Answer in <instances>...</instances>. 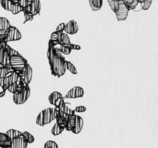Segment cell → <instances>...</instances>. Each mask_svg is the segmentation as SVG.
<instances>
[{
  "label": "cell",
  "instance_id": "obj_1",
  "mask_svg": "<svg viewBox=\"0 0 158 148\" xmlns=\"http://www.w3.org/2000/svg\"><path fill=\"white\" fill-rule=\"evenodd\" d=\"M62 52L53 45L49 42V47L47 51V58L50 66L52 75L56 77H61L66 72V60L61 55Z\"/></svg>",
  "mask_w": 158,
  "mask_h": 148
},
{
  "label": "cell",
  "instance_id": "obj_2",
  "mask_svg": "<svg viewBox=\"0 0 158 148\" xmlns=\"http://www.w3.org/2000/svg\"><path fill=\"white\" fill-rule=\"evenodd\" d=\"M59 113V109L56 107L55 108H46L40 113L36 118V123L40 126H43L55 120L57 114Z\"/></svg>",
  "mask_w": 158,
  "mask_h": 148
},
{
  "label": "cell",
  "instance_id": "obj_3",
  "mask_svg": "<svg viewBox=\"0 0 158 148\" xmlns=\"http://www.w3.org/2000/svg\"><path fill=\"white\" fill-rule=\"evenodd\" d=\"M9 63H10L12 71H14V72H17L19 75H20L23 69H24L28 63L27 60L24 57L19 54V55L12 56L9 57Z\"/></svg>",
  "mask_w": 158,
  "mask_h": 148
},
{
  "label": "cell",
  "instance_id": "obj_4",
  "mask_svg": "<svg viewBox=\"0 0 158 148\" xmlns=\"http://www.w3.org/2000/svg\"><path fill=\"white\" fill-rule=\"evenodd\" d=\"M29 96H30V88L28 85L23 92H19V93H13L14 103L17 105L23 104L27 101Z\"/></svg>",
  "mask_w": 158,
  "mask_h": 148
},
{
  "label": "cell",
  "instance_id": "obj_5",
  "mask_svg": "<svg viewBox=\"0 0 158 148\" xmlns=\"http://www.w3.org/2000/svg\"><path fill=\"white\" fill-rule=\"evenodd\" d=\"M51 40H53V41H56L59 43V45H68L70 43V40H69V36H68L66 32H53L51 34L50 37Z\"/></svg>",
  "mask_w": 158,
  "mask_h": 148
},
{
  "label": "cell",
  "instance_id": "obj_6",
  "mask_svg": "<svg viewBox=\"0 0 158 148\" xmlns=\"http://www.w3.org/2000/svg\"><path fill=\"white\" fill-rule=\"evenodd\" d=\"M129 8L126 3L123 2V1H119L118 9L117 12H115L116 17H117L118 21H124L127 18L128 13H129Z\"/></svg>",
  "mask_w": 158,
  "mask_h": 148
},
{
  "label": "cell",
  "instance_id": "obj_7",
  "mask_svg": "<svg viewBox=\"0 0 158 148\" xmlns=\"http://www.w3.org/2000/svg\"><path fill=\"white\" fill-rule=\"evenodd\" d=\"M22 34L16 27L11 26L9 29L6 31V37L5 42L9 41H17L21 39Z\"/></svg>",
  "mask_w": 158,
  "mask_h": 148
},
{
  "label": "cell",
  "instance_id": "obj_8",
  "mask_svg": "<svg viewBox=\"0 0 158 148\" xmlns=\"http://www.w3.org/2000/svg\"><path fill=\"white\" fill-rule=\"evenodd\" d=\"M83 95H84V90H83V88L80 87V86H75V87L72 88V89L66 94L64 98H80V97H83Z\"/></svg>",
  "mask_w": 158,
  "mask_h": 148
},
{
  "label": "cell",
  "instance_id": "obj_9",
  "mask_svg": "<svg viewBox=\"0 0 158 148\" xmlns=\"http://www.w3.org/2000/svg\"><path fill=\"white\" fill-rule=\"evenodd\" d=\"M28 146V143L25 140L23 135L19 136L11 140V148H26Z\"/></svg>",
  "mask_w": 158,
  "mask_h": 148
},
{
  "label": "cell",
  "instance_id": "obj_10",
  "mask_svg": "<svg viewBox=\"0 0 158 148\" xmlns=\"http://www.w3.org/2000/svg\"><path fill=\"white\" fill-rule=\"evenodd\" d=\"M20 78V76L19 75L17 72H14V71H11L10 72L7 74L6 77L4 78V86L5 89L7 90L8 87L10 86L11 84L16 82Z\"/></svg>",
  "mask_w": 158,
  "mask_h": 148
},
{
  "label": "cell",
  "instance_id": "obj_11",
  "mask_svg": "<svg viewBox=\"0 0 158 148\" xmlns=\"http://www.w3.org/2000/svg\"><path fill=\"white\" fill-rule=\"evenodd\" d=\"M19 76L23 78V81L26 82L27 84H29L30 83L32 78V69L29 63H27L26 65V66L23 69V71H22L21 74Z\"/></svg>",
  "mask_w": 158,
  "mask_h": 148
},
{
  "label": "cell",
  "instance_id": "obj_12",
  "mask_svg": "<svg viewBox=\"0 0 158 148\" xmlns=\"http://www.w3.org/2000/svg\"><path fill=\"white\" fill-rule=\"evenodd\" d=\"M79 30V26L75 20H70L66 24H65V28L63 32L66 34H71L73 35L76 34Z\"/></svg>",
  "mask_w": 158,
  "mask_h": 148
},
{
  "label": "cell",
  "instance_id": "obj_13",
  "mask_svg": "<svg viewBox=\"0 0 158 148\" xmlns=\"http://www.w3.org/2000/svg\"><path fill=\"white\" fill-rule=\"evenodd\" d=\"M9 56L4 49H0V68L6 67L11 69L10 63H9Z\"/></svg>",
  "mask_w": 158,
  "mask_h": 148
},
{
  "label": "cell",
  "instance_id": "obj_14",
  "mask_svg": "<svg viewBox=\"0 0 158 148\" xmlns=\"http://www.w3.org/2000/svg\"><path fill=\"white\" fill-rule=\"evenodd\" d=\"M25 9L30 12L34 16L35 15H39L40 10H41V2H40V0H32L30 6L25 8Z\"/></svg>",
  "mask_w": 158,
  "mask_h": 148
},
{
  "label": "cell",
  "instance_id": "obj_15",
  "mask_svg": "<svg viewBox=\"0 0 158 148\" xmlns=\"http://www.w3.org/2000/svg\"><path fill=\"white\" fill-rule=\"evenodd\" d=\"M83 120L81 117L80 116L76 115V119H75V126H74L73 130L72 131L73 134H78L81 132L82 129H83Z\"/></svg>",
  "mask_w": 158,
  "mask_h": 148
},
{
  "label": "cell",
  "instance_id": "obj_16",
  "mask_svg": "<svg viewBox=\"0 0 158 148\" xmlns=\"http://www.w3.org/2000/svg\"><path fill=\"white\" fill-rule=\"evenodd\" d=\"M71 104L69 103H66L65 102L64 104L61 106V107L59 108V112L63 113L66 114V115H74L75 113V110L72 109L70 108Z\"/></svg>",
  "mask_w": 158,
  "mask_h": 148
},
{
  "label": "cell",
  "instance_id": "obj_17",
  "mask_svg": "<svg viewBox=\"0 0 158 148\" xmlns=\"http://www.w3.org/2000/svg\"><path fill=\"white\" fill-rule=\"evenodd\" d=\"M11 140H9L6 134L0 133V148L5 146H10Z\"/></svg>",
  "mask_w": 158,
  "mask_h": 148
},
{
  "label": "cell",
  "instance_id": "obj_18",
  "mask_svg": "<svg viewBox=\"0 0 158 148\" xmlns=\"http://www.w3.org/2000/svg\"><path fill=\"white\" fill-rule=\"evenodd\" d=\"M89 6L93 11H98L103 6V0H89Z\"/></svg>",
  "mask_w": 158,
  "mask_h": 148
},
{
  "label": "cell",
  "instance_id": "obj_19",
  "mask_svg": "<svg viewBox=\"0 0 158 148\" xmlns=\"http://www.w3.org/2000/svg\"><path fill=\"white\" fill-rule=\"evenodd\" d=\"M11 26L9 20L5 17H0V31H7Z\"/></svg>",
  "mask_w": 158,
  "mask_h": 148
},
{
  "label": "cell",
  "instance_id": "obj_20",
  "mask_svg": "<svg viewBox=\"0 0 158 148\" xmlns=\"http://www.w3.org/2000/svg\"><path fill=\"white\" fill-rule=\"evenodd\" d=\"M6 134L7 135V137H9V140H12V139L15 138V137H19V136L23 135V133L20 132V131L19 130H16L11 129L9 130L6 133Z\"/></svg>",
  "mask_w": 158,
  "mask_h": 148
},
{
  "label": "cell",
  "instance_id": "obj_21",
  "mask_svg": "<svg viewBox=\"0 0 158 148\" xmlns=\"http://www.w3.org/2000/svg\"><path fill=\"white\" fill-rule=\"evenodd\" d=\"M64 130H65V128L63 127V126H61V125L56 123L55 125H54L53 127L52 128V130H51V132H52V134L53 136H57V135H60V134H61Z\"/></svg>",
  "mask_w": 158,
  "mask_h": 148
},
{
  "label": "cell",
  "instance_id": "obj_22",
  "mask_svg": "<svg viewBox=\"0 0 158 148\" xmlns=\"http://www.w3.org/2000/svg\"><path fill=\"white\" fill-rule=\"evenodd\" d=\"M63 97V95H62V93H60V92H52V93L49 95V103H51L52 105L55 104L56 101L57 100H58L59 98H60V97Z\"/></svg>",
  "mask_w": 158,
  "mask_h": 148
},
{
  "label": "cell",
  "instance_id": "obj_23",
  "mask_svg": "<svg viewBox=\"0 0 158 148\" xmlns=\"http://www.w3.org/2000/svg\"><path fill=\"white\" fill-rule=\"evenodd\" d=\"M0 4H1L2 7L6 11H10L11 8H12V4L10 0H0Z\"/></svg>",
  "mask_w": 158,
  "mask_h": 148
},
{
  "label": "cell",
  "instance_id": "obj_24",
  "mask_svg": "<svg viewBox=\"0 0 158 148\" xmlns=\"http://www.w3.org/2000/svg\"><path fill=\"white\" fill-rule=\"evenodd\" d=\"M10 12H12L13 15H16V14L19 13L20 12H23V8L19 5V3L12 4V8H11Z\"/></svg>",
  "mask_w": 158,
  "mask_h": 148
},
{
  "label": "cell",
  "instance_id": "obj_25",
  "mask_svg": "<svg viewBox=\"0 0 158 148\" xmlns=\"http://www.w3.org/2000/svg\"><path fill=\"white\" fill-rule=\"evenodd\" d=\"M23 13H24V16H25V20H24V22H23V23H24V24L26 23H27V22L32 21V20L33 19L34 15H32L30 12H29V11L26 10V9H23Z\"/></svg>",
  "mask_w": 158,
  "mask_h": 148
},
{
  "label": "cell",
  "instance_id": "obj_26",
  "mask_svg": "<svg viewBox=\"0 0 158 148\" xmlns=\"http://www.w3.org/2000/svg\"><path fill=\"white\" fill-rule=\"evenodd\" d=\"M3 49L6 51V52H7L8 55H9V56H15V55H19V54L16 50H14L12 48H11L10 46H9L8 44H6V45H5Z\"/></svg>",
  "mask_w": 158,
  "mask_h": 148
},
{
  "label": "cell",
  "instance_id": "obj_27",
  "mask_svg": "<svg viewBox=\"0 0 158 148\" xmlns=\"http://www.w3.org/2000/svg\"><path fill=\"white\" fill-rule=\"evenodd\" d=\"M23 136L24 137L25 140L27 141L28 143H32L35 141V138H34L33 136L31 134H29L27 131H25V132L23 133Z\"/></svg>",
  "mask_w": 158,
  "mask_h": 148
},
{
  "label": "cell",
  "instance_id": "obj_28",
  "mask_svg": "<svg viewBox=\"0 0 158 148\" xmlns=\"http://www.w3.org/2000/svg\"><path fill=\"white\" fill-rule=\"evenodd\" d=\"M66 69H68L72 74H77V70L76 69L75 66L72 63H70V62L66 60Z\"/></svg>",
  "mask_w": 158,
  "mask_h": 148
},
{
  "label": "cell",
  "instance_id": "obj_29",
  "mask_svg": "<svg viewBox=\"0 0 158 148\" xmlns=\"http://www.w3.org/2000/svg\"><path fill=\"white\" fill-rule=\"evenodd\" d=\"M59 49H60V52L62 53L65 54V55H69V54H70L71 51H72L70 48H69L66 46H64V45H59Z\"/></svg>",
  "mask_w": 158,
  "mask_h": 148
},
{
  "label": "cell",
  "instance_id": "obj_30",
  "mask_svg": "<svg viewBox=\"0 0 158 148\" xmlns=\"http://www.w3.org/2000/svg\"><path fill=\"white\" fill-rule=\"evenodd\" d=\"M108 3H109L110 7L111 8L114 12H117V9H118L119 6V1H114V0H107Z\"/></svg>",
  "mask_w": 158,
  "mask_h": 148
},
{
  "label": "cell",
  "instance_id": "obj_31",
  "mask_svg": "<svg viewBox=\"0 0 158 148\" xmlns=\"http://www.w3.org/2000/svg\"><path fill=\"white\" fill-rule=\"evenodd\" d=\"M44 148H58V145L53 140H49L45 143Z\"/></svg>",
  "mask_w": 158,
  "mask_h": 148
},
{
  "label": "cell",
  "instance_id": "obj_32",
  "mask_svg": "<svg viewBox=\"0 0 158 148\" xmlns=\"http://www.w3.org/2000/svg\"><path fill=\"white\" fill-rule=\"evenodd\" d=\"M10 72V69H9L6 67L0 68V78H5L7 76V74Z\"/></svg>",
  "mask_w": 158,
  "mask_h": 148
},
{
  "label": "cell",
  "instance_id": "obj_33",
  "mask_svg": "<svg viewBox=\"0 0 158 148\" xmlns=\"http://www.w3.org/2000/svg\"><path fill=\"white\" fill-rule=\"evenodd\" d=\"M153 0H144L142 2V9L143 10H148L150 7H151V4H152Z\"/></svg>",
  "mask_w": 158,
  "mask_h": 148
},
{
  "label": "cell",
  "instance_id": "obj_34",
  "mask_svg": "<svg viewBox=\"0 0 158 148\" xmlns=\"http://www.w3.org/2000/svg\"><path fill=\"white\" fill-rule=\"evenodd\" d=\"M65 103V100H64V97H60V98H59L58 100L56 101L55 104H54V106H56V107L57 108V109H59L60 107H61L62 106H63V104Z\"/></svg>",
  "mask_w": 158,
  "mask_h": 148
},
{
  "label": "cell",
  "instance_id": "obj_35",
  "mask_svg": "<svg viewBox=\"0 0 158 148\" xmlns=\"http://www.w3.org/2000/svg\"><path fill=\"white\" fill-rule=\"evenodd\" d=\"M65 46H68L69 48H70L72 50H80V49H81V47H80V46H78V45H76V44H72V43H69V44L68 45H65Z\"/></svg>",
  "mask_w": 158,
  "mask_h": 148
},
{
  "label": "cell",
  "instance_id": "obj_36",
  "mask_svg": "<svg viewBox=\"0 0 158 148\" xmlns=\"http://www.w3.org/2000/svg\"><path fill=\"white\" fill-rule=\"evenodd\" d=\"M75 112H78V113H83L86 110V108L83 106H78L75 108Z\"/></svg>",
  "mask_w": 158,
  "mask_h": 148
},
{
  "label": "cell",
  "instance_id": "obj_37",
  "mask_svg": "<svg viewBox=\"0 0 158 148\" xmlns=\"http://www.w3.org/2000/svg\"><path fill=\"white\" fill-rule=\"evenodd\" d=\"M138 3L139 2L137 0H133L132 2H131V4L127 6H128V8H129V9H135L136 6H137V4H138Z\"/></svg>",
  "mask_w": 158,
  "mask_h": 148
},
{
  "label": "cell",
  "instance_id": "obj_38",
  "mask_svg": "<svg viewBox=\"0 0 158 148\" xmlns=\"http://www.w3.org/2000/svg\"><path fill=\"white\" fill-rule=\"evenodd\" d=\"M64 28H65V23H60L58 26L56 27V30L57 32H63L64 30Z\"/></svg>",
  "mask_w": 158,
  "mask_h": 148
},
{
  "label": "cell",
  "instance_id": "obj_39",
  "mask_svg": "<svg viewBox=\"0 0 158 148\" xmlns=\"http://www.w3.org/2000/svg\"><path fill=\"white\" fill-rule=\"evenodd\" d=\"M6 89H5L3 86H2L1 85H0V97H4L5 94H6Z\"/></svg>",
  "mask_w": 158,
  "mask_h": 148
},
{
  "label": "cell",
  "instance_id": "obj_40",
  "mask_svg": "<svg viewBox=\"0 0 158 148\" xmlns=\"http://www.w3.org/2000/svg\"><path fill=\"white\" fill-rule=\"evenodd\" d=\"M123 2L126 3V4L127 5V6H129V5L131 4V2H132L133 0H123Z\"/></svg>",
  "mask_w": 158,
  "mask_h": 148
},
{
  "label": "cell",
  "instance_id": "obj_41",
  "mask_svg": "<svg viewBox=\"0 0 158 148\" xmlns=\"http://www.w3.org/2000/svg\"><path fill=\"white\" fill-rule=\"evenodd\" d=\"M137 1H138V2H140V3H142V2H143V1H144V0H137Z\"/></svg>",
  "mask_w": 158,
  "mask_h": 148
},
{
  "label": "cell",
  "instance_id": "obj_42",
  "mask_svg": "<svg viewBox=\"0 0 158 148\" xmlns=\"http://www.w3.org/2000/svg\"><path fill=\"white\" fill-rule=\"evenodd\" d=\"M1 148H11L10 146H5V147H1Z\"/></svg>",
  "mask_w": 158,
  "mask_h": 148
},
{
  "label": "cell",
  "instance_id": "obj_43",
  "mask_svg": "<svg viewBox=\"0 0 158 148\" xmlns=\"http://www.w3.org/2000/svg\"><path fill=\"white\" fill-rule=\"evenodd\" d=\"M114 1H123V0H114Z\"/></svg>",
  "mask_w": 158,
  "mask_h": 148
}]
</instances>
